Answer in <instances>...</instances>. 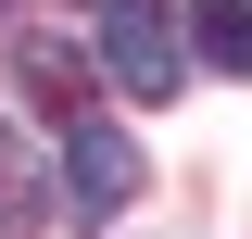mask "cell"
Returning <instances> with one entry per match:
<instances>
[{"label": "cell", "instance_id": "2", "mask_svg": "<svg viewBox=\"0 0 252 239\" xmlns=\"http://www.w3.org/2000/svg\"><path fill=\"white\" fill-rule=\"evenodd\" d=\"M63 177H76V202H89V214H126L152 164H139V139H126V126H101V114H76V164H63Z\"/></svg>", "mask_w": 252, "mask_h": 239}, {"label": "cell", "instance_id": "5", "mask_svg": "<svg viewBox=\"0 0 252 239\" xmlns=\"http://www.w3.org/2000/svg\"><path fill=\"white\" fill-rule=\"evenodd\" d=\"M26 89L51 101V114H76V101H89V63L63 51V38H26Z\"/></svg>", "mask_w": 252, "mask_h": 239}, {"label": "cell", "instance_id": "4", "mask_svg": "<svg viewBox=\"0 0 252 239\" xmlns=\"http://www.w3.org/2000/svg\"><path fill=\"white\" fill-rule=\"evenodd\" d=\"M189 51L215 76H252V0H189Z\"/></svg>", "mask_w": 252, "mask_h": 239}, {"label": "cell", "instance_id": "1", "mask_svg": "<svg viewBox=\"0 0 252 239\" xmlns=\"http://www.w3.org/2000/svg\"><path fill=\"white\" fill-rule=\"evenodd\" d=\"M101 13V76H126V101L177 89V0H89Z\"/></svg>", "mask_w": 252, "mask_h": 239}, {"label": "cell", "instance_id": "3", "mask_svg": "<svg viewBox=\"0 0 252 239\" xmlns=\"http://www.w3.org/2000/svg\"><path fill=\"white\" fill-rule=\"evenodd\" d=\"M51 202H63V189H51V164L26 151V126H0V239H38Z\"/></svg>", "mask_w": 252, "mask_h": 239}]
</instances>
